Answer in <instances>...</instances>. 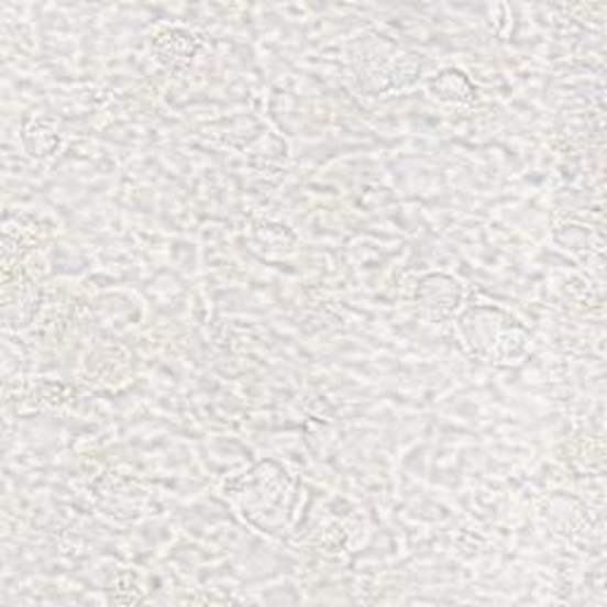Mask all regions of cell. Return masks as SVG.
I'll use <instances>...</instances> for the list:
<instances>
[{
	"mask_svg": "<svg viewBox=\"0 0 607 607\" xmlns=\"http://www.w3.org/2000/svg\"><path fill=\"white\" fill-rule=\"evenodd\" d=\"M205 45L207 38L200 32L184 26H166L152 36L150 51L162 69L169 74H186L195 65L197 55L205 51Z\"/></svg>",
	"mask_w": 607,
	"mask_h": 607,
	"instance_id": "obj_1",
	"label": "cell"
},
{
	"mask_svg": "<svg viewBox=\"0 0 607 607\" xmlns=\"http://www.w3.org/2000/svg\"><path fill=\"white\" fill-rule=\"evenodd\" d=\"M463 285L446 276V273H430V276L420 278L416 285L418 313L430 323L449 321L463 307Z\"/></svg>",
	"mask_w": 607,
	"mask_h": 607,
	"instance_id": "obj_2",
	"label": "cell"
},
{
	"mask_svg": "<svg viewBox=\"0 0 607 607\" xmlns=\"http://www.w3.org/2000/svg\"><path fill=\"white\" fill-rule=\"evenodd\" d=\"M508 323H512V318L506 311H500L496 307H475L461 316V332L467 346L473 349L479 358L487 361L489 349L500 335V330Z\"/></svg>",
	"mask_w": 607,
	"mask_h": 607,
	"instance_id": "obj_3",
	"label": "cell"
},
{
	"mask_svg": "<svg viewBox=\"0 0 607 607\" xmlns=\"http://www.w3.org/2000/svg\"><path fill=\"white\" fill-rule=\"evenodd\" d=\"M428 93L432 100L442 104H453V108H467L475 104L479 98V88L463 69H444L428 81Z\"/></svg>",
	"mask_w": 607,
	"mask_h": 607,
	"instance_id": "obj_4",
	"label": "cell"
},
{
	"mask_svg": "<svg viewBox=\"0 0 607 607\" xmlns=\"http://www.w3.org/2000/svg\"><path fill=\"white\" fill-rule=\"evenodd\" d=\"M22 141L29 155L34 159H48L63 147V131L51 117H34L26 121L22 131Z\"/></svg>",
	"mask_w": 607,
	"mask_h": 607,
	"instance_id": "obj_5",
	"label": "cell"
},
{
	"mask_svg": "<svg viewBox=\"0 0 607 607\" xmlns=\"http://www.w3.org/2000/svg\"><path fill=\"white\" fill-rule=\"evenodd\" d=\"M527 352H529V332L518 321H512L504 330H500V335L496 338L494 346L489 349L487 361L510 366V363L522 361L527 356Z\"/></svg>",
	"mask_w": 607,
	"mask_h": 607,
	"instance_id": "obj_6",
	"label": "cell"
},
{
	"mask_svg": "<svg viewBox=\"0 0 607 607\" xmlns=\"http://www.w3.org/2000/svg\"><path fill=\"white\" fill-rule=\"evenodd\" d=\"M108 600L114 605H135V603H143L145 596L139 582H135V576L119 574L112 588H108Z\"/></svg>",
	"mask_w": 607,
	"mask_h": 607,
	"instance_id": "obj_7",
	"label": "cell"
}]
</instances>
